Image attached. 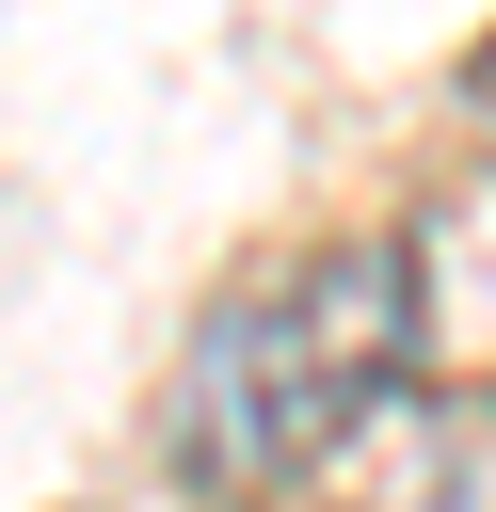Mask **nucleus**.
Here are the masks:
<instances>
[{
	"instance_id": "1",
	"label": "nucleus",
	"mask_w": 496,
	"mask_h": 512,
	"mask_svg": "<svg viewBox=\"0 0 496 512\" xmlns=\"http://www.w3.org/2000/svg\"><path fill=\"white\" fill-rule=\"evenodd\" d=\"M400 368H416L400 352V240H336L304 272H256L176 368V464L208 496H288Z\"/></svg>"
},
{
	"instance_id": "2",
	"label": "nucleus",
	"mask_w": 496,
	"mask_h": 512,
	"mask_svg": "<svg viewBox=\"0 0 496 512\" xmlns=\"http://www.w3.org/2000/svg\"><path fill=\"white\" fill-rule=\"evenodd\" d=\"M400 352L432 384H496V160H464L400 240Z\"/></svg>"
},
{
	"instance_id": "3",
	"label": "nucleus",
	"mask_w": 496,
	"mask_h": 512,
	"mask_svg": "<svg viewBox=\"0 0 496 512\" xmlns=\"http://www.w3.org/2000/svg\"><path fill=\"white\" fill-rule=\"evenodd\" d=\"M480 112H496V32H480Z\"/></svg>"
}]
</instances>
